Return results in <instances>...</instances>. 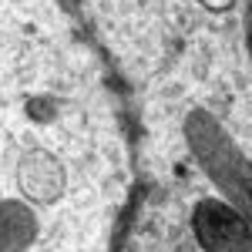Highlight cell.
Returning <instances> with one entry per match:
<instances>
[{"mask_svg":"<svg viewBox=\"0 0 252 252\" xmlns=\"http://www.w3.org/2000/svg\"><path fill=\"white\" fill-rule=\"evenodd\" d=\"M131 104L118 252H252V0H81Z\"/></svg>","mask_w":252,"mask_h":252,"instance_id":"6da1fadb","label":"cell"},{"mask_svg":"<svg viewBox=\"0 0 252 252\" xmlns=\"http://www.w3.org/2000/svg\"><path fill=\"white\" fill-rule=\"evenodd\" d=\"M131 104L67 0H0V252H118Z\"/></svg>","mask_w":252,"mask_h":252,"instance_id":"7a4b0ae2","label":"cell"},{"mask_svg":"<svg viewBox=\"0 0 252 252\" xmlns=\"http://www.w3.org/2000/svg\"><path fill=\"white\" fill-rule=\"evenodd\" d=\"M249 24H252V17H249Z\"/></svg>","mask_w":252,"mask_h":252,"instance_id":"3957f363","label":"cell"}]
</instances>
